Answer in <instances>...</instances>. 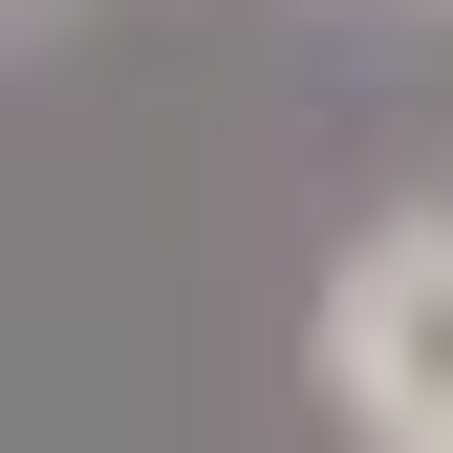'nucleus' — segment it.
Listing matches in <instances>:
<instances>
[{
	"instance_id": "1",
	"label": "nucleus",
	"mask_w": 453,
	"mask_h": 453,
	"mask_svg": "<svg viewBox=\"0 0 453 453\" xmlns=\"http://www.w3.org/2000/svg\"><path fill=\"white\" fill-rule=\"evenodd\" d=\"M303 367L367 453H453V216H367L303 303Z\"/></svg>"
}]
</instances>
